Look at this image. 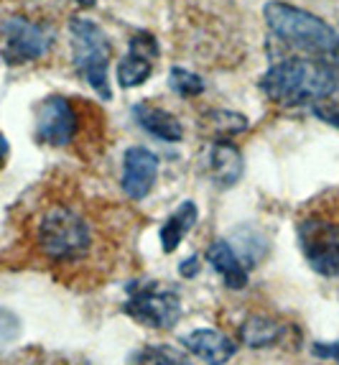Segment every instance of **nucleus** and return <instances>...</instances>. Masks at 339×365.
Masks as SVG:
<instances>
[{
	"instance_id": "nucleus-1",
	"label": "nucleus",
	"mask_w": 339,
	"mask_h": 365,
	"mask_svg": "<svg viewBox=\"0 0 339 365\" xmlns=\"http://www.w3.org/2000/svg\"><path fill=\"white\" fill-rule=\"evenodd\" d=\"M261 90L286 108L321 103L339 90V69L319 56H288L263 74Z\"/></svg>"
},
{
	"instance_id": "nucleus-2",
	"label": "nucleus",
	"mask_w": 339,
	"mask_h": 365,
	"mask_svg": "<svg viewBox=\"0 0 339 365\" xmlns=\"http://www.w3.org/2000/svg\"><path fill=\"white\" fill-rule=\"evenodd\" d=\"M36 248L51 263L85 261L95 248V232L90 220L69 205H51L38 217Z\"/></svg>"
},
{
	"instance_id": "nucleus-3",
	"label": "nucleus",
	"mask_w": 339,
	"mask_h": 365,
	"mask_svg": "<svg viewBox=\"0 0 339 365\" xmlns=\"http://www.w3.org/2000/svg\"><path fill=\"white\" fill-rule=\"evenodd\" d=\"M263 19L273 36H278L293 49H301L314 56L339 54V34L314 13L283 3V0H271L263 8Z\"/></svg>"
},
{
	"instance_id": "nucleus-4",
	"label": "nucleus",
	"mask_w": 339,
	"mask_h": 365,
	"mask_svg": "<svg viewBox=\"0 0 339 365\" xmlns=\"http://www.w3.org/2000/svg\"><path fill=\"white\" fill-rule=\"evenodd\" d=\"M69 34H72V61L77 74L95 90V95L110 100L113 98V90H110L113 43H110L108 34L82 16L69 19Z\"/></svg>"
},
{
	"instance_id": "nucleus-5",
	"label": "nucleus",
	"mask_w": 339,
	"mask_h": 365,
	"mask_svg": "<svg viewBox=\"0 0 339 365\" xmlns=\"http://www.w3.org/2000/svg\"><path fill=\"white\" fill-rule=\"evenodd\" d=\"M298 245L316 274L339 279V217L334 210H316L298 220Z\"/></svg>"
},
{
	"instance_id": "nucleus-6",
	"label": "nucleus",
	"mask_w": 339,
	"mask_h": 365,
	"mask_svg": "<svg viewBox=\"0 0 339 365\" xmlns=\"http://www.w3.org/2000/svg\"><path fill=\"white\" fill-rule=\"evenodd\" d=\"M130 299L125 302V314L145 327L169 329L179 322L182 317V299L174 289L161 287L158 281L148 284H135L127 287Z\"/></svg>"
},
{
	"instance_id": "nucleus-7",
	"label": "nucleus",
	"mask_w": 339,
	"mask_h": 365,
	"mask_svg": "<svg viewBox=\"0 0 339 365\" xmlns=\"http://www.w3.org/2000/svg\"><path fill=\"white\" fill-rule=\"evenodd\" d=\"M3 59L8 64H26V61L41 59L51 46V34L41 24L24 19V16H13L3 24Z\"/></svg>"
},
{
	"instance_id": "nucleus-8",
	"label": "nucleus",
	"mask_w": 339,
	"mask_h": 365,
	"mask_svg": "<svg viewBox=\"0 0 339 365\" xmlns=\"http://www.w3.org/2000/svg\"><path fill=\"white\" fill-rule=\"evenodd\" d=\"M79 115L67 98L51 95L36 108V138L48 146H69L77 135Z\"/></svg>"
},
{
	"instance_id": "nucleus-9",
	"label": "nucleus",
	"mask_w": 339,
	"mask_h": 365,
	"mask_svg": "<svg viewBox=\"0 0 339 365\" xmlns=\"http://www.w3.org/2000/svg\"><path fill=\"white\" fill-rule=\"evenodd\" d=\"M158 179V156L145 146H130L122 156L120 187L127 200L140 202L151 195Z\"/></svg>"
},
{
	"instance_id": "nucleus-10",
	"label": "nucleus",
	"mask_w": 339,
	"mask_h": 365,
	"mask_svg": "<svg viewBox=\"0 0 339 365\" xmlns=\"http://www.w3.org/2000/svg\"><path fill=\"white\" fill-rule=\"evenodd\" d=\"M207 174L217 187L230 189L242 177V153L232 146L230 140H212L204 153Z\"/></svg>"
},
{
	"instance_id": "nucleus-11",
	"label": "nucleus",
	"mask_w": 339,
	"mask_h": 365,
	"mask_svg": "<svg viewBox=\"0 0 339 365\" xmlns=\"http://www.w3.org/2000/svg\"><path fill=\"white\" fill-rule=\"evenodd\" d=\"M182 345L192 355L204 360L207 365H224L237 353V345L230 337L224 335V332H219V329H209V327L192 329L189 335L182 337Z\"/></svg>"
},
{
	"instance_id": "nucleus-12",
	"label": "nucleus",
	"mask_w": 339,
	"mask_h": 365,
	"mask_svg": "<svg viewBox=\"0 0 339 365\" xmlns=\"http://www.w3.org/2000/svg\"><path fill=\"white\" fill-rule=\"evenodd\" d=\"M135 123L153 138L164 140V143H179L184 138V125L182 120L164 108H156L151 103H138L133 108Z\"/></svg>"
},
{
	"instance_id": "nucleus-13",
	"label": "nucleus",
	"mask_w": 339,
	"mask_h": 365,
	"mask_svg": "<svg viewBox=\"0 0 339 365\" xmlns=\"http://www.w3.org/2000/svg\"><path fill=\"white\" fill-rule=\"evenodd\" d=\"M207 263L222 276V281L230 289H245L248 287V268L245 263L237 258V253L232 250L230 240H212V245L207 248Z\"/></svg>"
},
{
	"instance_id": "nucleus-14",
	"label": "nucleus",
	"mask_w": 339,
	"mask_h": 365,
	"mask_svg": "<svg viewBox=\"0 0 339 365\" xmlns=\"http://www.w3.org/2000/svg\"><path fill=\"white\" fill-rule=\"evenodd\" d=\"M197 222H199V210H197V205H194L192 200H184L182 205L176 207V212L171 215L164 225H161V230H158L164 253H174V250L182 245L184 237H187V232L192 230Z\"/></svg>"
},
{
	"instance_id": "nucleus-15",
	"label": "nucleus",
	"mask_w": 339,
	"mask_h": 365,
	"mask_svg": "<svg viewBox=\"0 0 339 365\" xmlns=\"http://www.w3.org/2000/svg\"><path fill=\"white\" fill-rule=\"evenodd\" d=\"M283 324L273 317L253 314L240 324V340L248 347H273L283 337Z\"/></svg>"
},
{
	"instance_id": "nucleus-16",
	"label": "nucleus",
	"mask_w": 339,
	"mask_h": 365,
	"mask_svg": "<svg viewBox=\"0 0 339 365\" xmlns=\"http://www.w3.org/2000/svg\"><path fill=\"white\" fill-rule=\"evenodd\" d=\"M202 125L209 135L224 140L248 128V118L240 115V113H232V110H207L202 115Z\"/></svg>"
},
{
	"instance_id": "nucleus-17",
	"label": "nucleus",
	"mask_w": 339,
	"mask_h": 365,
	"mask_svg": "<svg viewBox=\"0 0 339 365\" xmlns=\"http://www.w3.org/2000/svg\"><path fill=\"white\" fill-rule=\"evenodd\" d=\"M153 74V61L143 59V56H135L127 51L120 61H118V85L122 90H133V87H140L145 79Z\"/></svg>"
},
{
	"instance_id": "nucleus-18",
	"label": "nucleus",
	"mask_w": 339,
	"mask_h": 365,
	"mask_svg": "<svg viewBox=\"0 0 339 365\" xmlns=\"http://www.w3.org/2000/svg\"><path fill=\"white\" fill-rule=\"evenodd\" d=\"M135 365H194V360L189 358L184 350L174 345H145L140 353L133 355Z\"/></svg>"
},
{
	"instance_id": "nucleus-19",
	"label": "nucleus",
	"mask_w": 339,
	"mask_h": 365,
	"mask_svg": "<svg viewBox=\"0 0 339 365\" xmlns=\"http://www.w3.org/2000/svg\"><path fill=\"white\" fill-rule=\"evenodd\" d=\"M235 237L240 240V243H237V248H232V250H235L237 258L245 263V268L255 266V263L266 256L268 243L258 230H253V227H240V230H235Z\"/></svg>"
},
{
	"instance_id": "nucleus-20",
	"label": "nucleus",
	"mask_w": 339,
	"mask_h": 365,
	"mask_svg": "<svg viewBox=\"0 0 339 365\" xmlns=\"http://www.w3.org/2000/svg\"><path fill=\"white\" fill-rule=\"evenodd\" d=\"M169 87L179 95V98L192 100V98H199L202 92H204V79L184 67H171L169 69Z\"/></svg>"
},
{
	"instance_id": "nucleus-21",
	"label": "nucleus",
	"mask_w": 339,
	"mask_h": 365,
	"mask_svg": "<svg viewBox=\"0 0 339 365\" xmlns=\"http://www.w3.org/2000/svg\"><path fill=\"white\" fill-rule=\"evenodd\" d=\"M127 46H130V54L143 56V59L153 61L158 56V41H156L153 34H148V31H138V34H133L130 41H127Z\"/></svg>"
},
{
	"instance_id": "nucleus-22",
	"label": "nucleus",
	"mask_w": 339,
	"mask_h": 365,
	"mask_svg": "<svg viewBox=\"0 0 339 365\" xmlns=\"http://www.w3.org/2000/svg\"><path fill=\"white\" fill-rule=\"evenodd\" d=\"M21 335V322L13 312L0 307V345H8Z\"/></svg>"
},
{
	"instance_id": "nucleus-23",
	"label": "nucleus",
	"mask_w": 339,
	"mask_h": 365,
	"mask_svg": "<svg viewBox=\"0 0 339 365\" xmlns=\"http://www.w3.org/2000/svg\"><path fill=\"white\" fill-rule=\"evenodd\" d=\"M311 353H314L316 358L337 360V363H339V340H337V342H314V347H311Z\"/></svg>"
},
{
	"instance_id": "nucleus-24",
	"label": "nucleus",
	"mask_w": 339,
	"mask_h": 365,
	"mask_svg": "<svg viewBox=\"0 0 339 365\" xmlns=\"http://www.w3.org/2000/svg\"><path fill=\"white\" fill-rule=\"evenodd\" d=\"M319 120L329 123L332 128H339V110L334 108V105H314V110H311Z\"/></svg>"
},
{
	"instance_id": "nucleus-25",
	"label": "nucleus",
	"mask_w": 339,
	"mask_h": 365,
	"mask_svg": "<svg viewBox=\"0 0 339 365\" xmlns=\"http://www.w3.org/2000/svg\"><path fill=\"white\" fill-rule=\"evenodd\" d=\"M199 256H192V258H187V261L179 266V271H182V276L184 279H194V276L199 274Z\"/></svg>"
},
{
	"instance_id": "nucleus-26",
	"label": "nucleus",
	"mask_w": 339,
	"mask_h": 365,
	"mask_svg": "<svg viewBox=\"0 0 339 365\" xmlns=\"http://www.w3.org/2000/svg\"><path fill=\"white\" fill-rule=\"evenodd\" d=\"M8 153H11V146H8L6 135L0 133V169H3V166H6V161H8Z\"/></svg>"
},
{
	"instance_id": "nucleus-27",
	"label": "nucleus",
	"mask_w": 339,
	"mask_h": 365,
	"mask_svg": "<svg viewBox=\"0 0 339 365\" xmlns=\"http://www.w3.org/2000/svg\"><path fill=\"white\" fill-rule=\"evenodd\" d=\"M77 6H82V8H95L97 6V0H74Z\"/></svg>"
},
{
	"instance_id": "nucleus-28",
	"label": "nucleus",
	"mask_w": 339,
	"mask_h": 365,
	"mask_svg": "<svg viewBox=\"0 0 339 365\" xmlns=\"http://www.w3.org/2000/svg\"><path fill=\"white\" fill-rule=\"evenodd\" d=\"M337 56H339V54H337Z\"/></svg>"
}]
</instances>
